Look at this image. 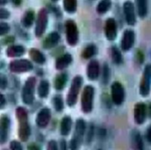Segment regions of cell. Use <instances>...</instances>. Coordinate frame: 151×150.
I'll list each match as a JSON object with an SVG mask.
<instances>
[{
  "label": "cell",
  "instance_id": "cell-1",
  "mask_svg": "<svg viewBox=\"0 0 151 150\" xmlns=\"http://www.w3.org/2000/svg\"><path fill=\"white\" fill-rule=\"evenodd\" d=\"M15 115L18 120V137L20 141L27 142L31 135V127L28 122V113L27 111L22 107L19 106L16 109Z\"/></svg>",
  "mask_w": 151,
  "mask_h": 150
},
{
  "label": "cell",
  "instance_id": "cell-2",
  "mask_svg": "<svg viewBox=\"0 0 151 150\" xmlns=\"http://www.w3.org/2000/svg\"><path fill=\"white\" fill-rule=\"evenodd\" d=\"M96 90L92 85H87L84 87L81 96V107L84 114H89L94 109Z\"/></svg>",
  "mask_w": 151,
  "mask_h": 150
},
{
  "label": "cell",
  "instance_id": "cell-3",
  "mask_svg": "<svg viewBox=\"0 0 151 150\" xmlns=\"http://www.w3.org/2000/svg\"><path fill=\"white\" fill-rule=\"evenodd\" d=\"M87 133V123L84 119L79 118L75 122L74 133L72 140L70 141V149L72 150H76L80 149L84 136Z\"/></svg>",
  "mask_w": 151,
  "mask_h": 150
},
{
  "label": "cell",
  "instance_id": "cell-4",
  "mask_svg": "<svg viewBox=\"0 0 151 150\" xmlns=\"http://www.w3.org/2000/svg\"><path fill=\"white\" fill-rule=\"evenodd\" d=\"M82 85H83V78L81 75H76L71 82V86L66 95L65 102L69 107H73L77 103Z\"/></svg>",
  "mask_w": 151,
  "mask_h": 150
},
{
  "label": "cell",
  "instance_id": "cell-5",
  "mask_svg": "<svg viewBox=\"0 0 151 150\" xmlns=\"http://www.w3.org/2000/svg\"><path fill=\"white\" fill-rule=\"evenodd\" d=\"M36 78L34 76L28 77L21 90V99L26 105H31L35 101V92L36 87Z\"/></svg>",
  "mask_w": 151,
  "mask_h": 150
},
{
  "label": "cell",
  "instance_id": "cell-6",
  "mask_svg": "<svg viewBox=\"0 0 151 150\" xmlns=\"http://www.w3.org/2000/svg\"><path fill=\"white\" fill-rule=\"evenodd\" d=\"M65 39L69 46H75L79 42V29L78 26L73 19H67L65 24Z\"/></svg>",
  "mask_w": 151,
  "mask_h": 150
},
{
  "label": "cell",
  "instance_id": "cell-7",
  "mask_svg": "<svg viewBox=\"0 0 151 150\" xmlns=\"http://www.w3.org/2000/svg\"><path fill=\"white\" fill-rule=\"evenodd\" d=\"M48 11L46 8H41L37 13L35 27V35L40 38L43 35L48 26Z\"/></svg>",
  "mask_w": 151,
  "mask_h": 150
},
{
  "label": "cell",
  "instance_id": "cell-8",
  "mask_svg": "<svg viewBox=\"0 0 151 150\" xmlns=\"http://www.w3.org/2000/svg\"><path fill=\"white\" fill-rule=\"evenodd\" d=\"M111 98L113 104L117 106L123 104L126 98V91L121 82L114 81L111 85Z\"/></svg>",
  "mask_w": 151,
  "mask_h": 150
},
{
  "label": "cell",
  "instance_id": "cell-9",
  "mask_svg": "<svg viewBox=\"0 0 151 150\" xmlns=\"http://www.w3.org/2000/svg\"><path fill=\"white\" fill-rule=\"evenodd\" d=\"M151 91V64L146 65L142 77L139 85V94L142 97H147Z\"/></svg>",
  "mask_w": 151,
  "mask_h": 150
},
{
  "label": "cell",
  "instance_id": "cell-10",
  "mask_svg": "<svg viewBox=\"0 0 151 150\" xmlns=\"http://www.w3.org/2000/svg\"><path fill=\"white\" fill-rule=\"evenodd\" d=\"M34 69V65L28 59H14L9 64V70L12 73H23L30 72Z\"/></svg>",
  "mask_w": 151,
  "mask_h": 150
},
{
  "label": "cell",
  "instance_id": "cell-11",
  "mask_svg": "<svg viewBox=\"0 0 151 150\" xmlns=\"http://www.w3.org/2000/svg\"><path fill=\"white\" fill-rule=\"evenodd\" d=\"M123 11H124V17L126 19V22L129 26H134L137 22L136 19V12L134 4L132 1L127 0L123 4Z\"/></svg>",
  "mask_w": 151,
  "mask_h": 150
},
{
  "label": "cell",
  "instance_id": "cell-12",
  "mask_svg": "<svg viewBox=\"0 0 151 150\" xmlns=\"http://www.w3.org/2000/svg\"><path fill=\"white\" fill-rule=\"evenodd\" d=\"M11 129V119L6 114H2L0 118V144L4 145L8 138Z\"/></svg>",
  "mask_w": 151,
  "mask_h": 150
},
{
  "label": "cell",
  "instance_id": "cell-13",
  "mask_svg": "<svg viewBox=\"0 0 151 150\" xmlns=\"http://www.w3.org/2000/svg\"><path fill=\"white\" fill-rule=\"evenodd\" d=\"M104 32L105 38L108 41L112 42L116 40L118 36V25L113 18H109L106 19L104 27Z\"/></svg>",
  "mask_w": 151,
  "mask_h": 150
},
{
  "label": "cell",
  "instance_id": "cell-14",
  "mask_svg": "<svg viewBox=\"0 0 151 150\" xmlns=\"http://www.w3.org/2000/svg\"><path fill=\"white\" fill-rule=\"evenodd\" d=\"M135 42V33L132 29H126L120 41V49L123 51H129Z\"/></svg>",
  "mask_w": 151,
  "mask_h": 150
},
{
  "label": "cell",
  "instance_id": "cell-15",
  "mask_svg": "<svg viewBox=\"0 0 151 150\" xmlns=\"http://www.w3.org/2000/svg\"><path fill=\"white\" fill-rule=\"evenodd\" d=\"M148 118L147 105L144 103H137L134 108V119L137 125H143Z\"/></svg>",
  "mask_w": 151,
  "mask_h": 150
},
{
  "label": "cell",
  "instance_id": "cell-16",
  "mask_svg": "<svg viewBox=\"0 0 151 150\" xmlns=\"http://www.w3.org/2000/svg\"><path fill=\"white\" fill-rule=\"evenodd\" d=\"M50 120H51V111L49 108L45 107L38 111L35 118V124L39 128L44 129L49 126Z\"/></svg>",
  "mask_w": 151,
  "mask_h": 150
},
{
  "label": "cell",
  "instance_id": "cell-17",
  "mask_svg": "<svg viewBox=\"0 0 151 150\" xmlns=\"http://www.w3.org/2000/svg\"><path fill=\"white\" fill-rule=\"evenodd\" d=\"M100 64L97 60H90L87 65V77L89 80H96L100 76Z\"/></svg>",
  "mask_w": 151,
  "mask_h": 150
},
{
  "label": "cell",
  "instance_id": "cell-18",
  "mask_svg": "<svg viewBox=\"0 0 151 150\" xmlns=\"http://www.w3.org/2000/svg\"><path fill=\"white\" fill-rule=\"evenodd\" d=\"M61 40V35L59 34V33L53 31L50 32L43 40L42 42V47L45 50H50L55 48L56 46H58V44L59 43Z\"/></svg>",
  "mask_w": 151,
  "mask_h": 150
},
{
  "label": "cell",
  "instance_id": "cell-19",
  "mask_svg": "<svg viewBox=\"0 0 151 150\" xmlns=\"http://www.w3.org/2000/svg\"><path fill=\"white\" fill-rule=\"evenodd\" d=\"M73 57L70 53H65L59 56L55 62V68L58 71H63L73 63Z\"/></svg>",
  "mask_w": 151,
  "mask_h": 150
},
{
  "label": "cell",
  "instance_id": "cell-20",
  "mask_svg": "<svg viewBox=\"0 0 151 150\" xmlns=\"http://www.w3.org/2000/svg\"><path fill=\"white\" fill-rule=\"evenodd\" d=\"M26 52V49L22 45H10L5 50V55L8 57H19Z\"/></svg>",
  "mask_w": 151,
  "mask_h": 150
},
{
  "label": "cell",
  "instance_id": "cell-21",
  "mask_svg": "<svg viewBox=\"0 0 151 150\" xmlns=\"http://www.w3.org/2000/svg\"><path fill=\"white\" fill-rule=\"evenodd\" d=\"M73 128V119L69 116H65L60 122V134L62 136H68Z\"/></svg>",
  "mask_w": 151,
  "mask_h": 150
},
{
  "label": "cell",
  "instance_id": "cell-22",
  "mask_svg": "<svg viewBox=\"0 0 151 150\" xmlns=\"http://www.w3.org/2000/svg\"><path fill=\"white\" fill-rule=\"evenodd\" d=\"M29 57L33 62H35L37 65H44L46 63V57L44 54L40 51L38 49L35 48H31L28 51Z\"/></svg>",
  "mask_w": 151,
  "mask_h": 150
},
{
  "label": "cell",
  "instance_id": "cell-23",
  "mask_svg": "<svg viewBox=\"0 0 151 150\" xmlns=\"http://www.w3.org/2000/svg\"><path fill=\"white\" fill-rule=\"evenodd\" d=\"M35 20V15L34 11L33 10H27L23 14L21 20H20V23H21V26L23 27L30 28L33 26Z\"/></svg>",
  "mask_w": 151,
  "mask_h": 150
},
{
  "label": "cell",
  "instance_id": "cell-24",
  "mask_svg": "<svg viewBox=\"0 0 151 150\" xmlns=\"http://www.w3.org/2000/svg\"><path fill=\"white\" fill-rule=\"evenodd\" d=\"M68 81V76L66 73H59L54 79V88L57 91H62Z\"/></svg>",
  "mask_w": 151,
  "mask_h": 150
},
{
  "label": "cell",
  "instance_id": "cell-25",
  "mask_svg": "<svg viewBox=\"0 0 151 150\" xmlns=\"http://www.w3.org/2000/svg\"><path fill=\"white\" fill-rule=\"evenodd\" d=\"M50 91V82L46 80H42L40 81L37 87V95L40 98L44 99L47 98Z\"/></svg>",
  "mask_w": 151,
  "mask_h": 150
},
{
  "label": "cell",
  "instance_id": "cell-26",
  "mask_svg": "<svg viewBox=\"0 0 151 150\" xmlns=\"http://www.w3.org/2000/svg\"><path fill=\"white\" fill-rule=\"evenodd\" d=\"M96 53H97L96 45H95L94 43H90L83 49L81 52V57L83 59H90L94 56H96Z\"/></svg>",
  "mask_w": 151,
  "mask_h": 150
},
{
  "label": "cell",
  "instance_id": "cell-27",
  "mask_svg": "<svg viewBox=\"0 0 151 150\" xmlns=\"http://www.w3.org/2000/svg\"><path fill=\"white\" fill-rule=\"evenodd\" d=\"M136 6H137V13L141 19H144L149 11L148 7V0H136Z\"/></svg>",
  "mask_w": 151,
  "mask_h": 150
},
{
  "label": "cell",
  "instance_id": "cell-28",
  "mask_svg": "<svg viewBox=\"0 0 151 150\" xmlns=\"http://www.w3.org/2000/svg\"><path fill=\"white\" fill-rule=\"evenodd\" d=\"M111 57L115 65H121L123 63V55L120 50L117 46H112L111 48Z\"/></svg>",
  "mask_w": 151,
  "mask_h": 150
},
{
  "label": "cell",
  "instance_id": "cell-29",
  "mask_svg": "<svg viewBox=\"0 0 151 150\" xmlns=\"http://www.w3.org/2000/svg\"><path fill=\"white\" fill-rule=\"evenodd\" d=\"M132 141H133L134 148H135L136 149H143L144 148L143 140L141 133L138 131H134L132 134Z\"/></svg>",
  "mask_w": 151,
  "mask_h": 150
},
{
  "label": "cell",
  "instance_id": "cell-30",
  "mask_svg": "<svg viewBox=\"0 0 151 150\" xmlns=\"http://www.w3.org/2000/svg\"><path fill=\"white\" fill-rule=\"evenodd\" d=\"M112 2L111 0H101L97 6H96V11L98 14H104L106 13L111 7Z\"/></svg>",
  "mask_w": 151,
  "mask_h": 150
},
{
  "label": "cell",
  "instance_id": "cell-31",
  "mask_svg": "<svg viewBox=\"0 0 151 150\" xmlns=\"http://www.w3.org/2000/svg\"><path fill=\"white\" fill-rule=\"evenodd\" d=\"M64 9L67 13L73 14L77 11V0H63Z\"/></svg>",
  "mask_w": 151,
  "mask_h": 150
},
{
  "label": "cell",
  "instance_id": "cell-32",
  "mask_svg": "<svg viewBox=\"0 0 151 150\" xmlns=\"http://www.w3.org/2000/svg\"><path fill=\"white\" fill-rule=\"evenodd\" d=\"M52 105L56 111L61 112L65 108V103L63 97L60 95H56L52 98Z\"/></svg>",
  "mask_w": 151,
  "mask_h": 150
},
{
  "label": "cell",
  "instance_id": "cell-33",
  "mask_svg": "<svg viewBox=\"0 0 151 150\" xmlns=\"http://www.w3.org/2000/svg\"><path fill=\"white\" fill-rule=\"evenodd\" d=\"M110 77H111V72H110L109 65L107 63H104V67H103V75H102L103 83L104 84H107L109 82Z\"/></svg>",
  "mask_w": 151,
  "mask_h": 150
},
{
  "label": "cell",
  "instance_id": "cell-34",
  "mask_svg": "<svg viewBox=\"0 0 151 150\" xmlns=\"http://www.w3.org/2000/svg\"><path fill=\"white\" fill-rule=\"evenodd\" d=\"M10 25L6 22L1 21L0 22V35L3 36L4 34H7L10 32Z\"/></svg>",
  "mask_w": 151,
  "mask_h": 150
},
{
  "label": "cell",
  "instance_id": "cell-35",
  "mask_svg": "<svg viewBox=\"0 0 151 150\" xmlns=\"http://www.w3.org/2000/svg\"><path fill=\"white\" fill-rule=\"evenodd\" d=\"M94 133H95V127L93 125H91L88 129L87 130V138H86V141L87 143H90L92 141H93V138H94Z\"/></svg>",
  "mask_w": 151,
  "mask_h": 150
},
{
  "label": "cell",
  "instance_id": "cell-36",
  "mask_svg": "<svg viewBox=\"0 0 151 150\" xmlns=\"http://www.w3.org/2000/svg\"><path fill=\"white\" fill-rule=\"evenodd\" d=\"M8 87V80L7 77L4 74H1L0 77V88L2 91L5 90Z\"/></svg>",
  "mask_w": 151,
  "mask_h": 150
},
{
  "label": "cell",
  "instance_id": "cell-37",
  "mask_svg": "<svg viewBox=\"0 0 151 150\" xmlns=\"http://www.w3.org/2000/svg\"><path fill=\"white\" fill-rule=\"evenodd\" d=\"M10 149L12 150H22L23 147L19 141H12L10 142Z\"/></svg>",
  "mask_w": 151,
  "mask_h": 150
},
{
  "label": "cell",
  "instance_id": "cell-38",
  "mask_svg": "<svg viewBox=\"0 0 151 150\" xmlns=\"http://www.w3.org/2000/svg\"><path fill=\"white\" fill-rule=\"evenodd\" d=\"M10 11H8V10H6V9H4V7H1V9H0V19H2V20H4V19H7L9 17H10Z\"/></svg>",
  "mask_w": 151,
  "mask_h": 150
},
{
  "label": "cell",
  "instance_id": "cell-39",
  "mask_svg": "<svg viewBox=\"0 0 151 150\" xmlns=\"http://www.w3.org/2000/svg\"><path fill=\"white\" fill-rule=\"evenodd\" d=\"M136 59H137L138 63L141 65L144 63L145 56H144V53L141 50H137V51H136Z\"/></svg>",
  "mask_w": 151,
  "mask_h": 150
},
{
  "label": "cell",
  "instance_id": "cell-40",
  "mask_svg": "<svg viewBox=\"0 0 151 150\" xmlns=\"http://www.w3.org/2000/svg\"><path fill=\"white\" fill-rule=\"evenodd\" d=\"M47 149L50 150H57L58 149V143H57L56 141L51 140V141H50L48 142V147H47Z\"/></svg>",
  "mask_w": 151,
  "mask_h": 150
},
{
  "label": "cell",
  "instance_id": "cell-41",
  "mask_svg": "<svg viewBox=\"0 0 151 150\" xmlns=\"http://www.w3.org/2000/svg\"><path fill=\"white\" fill-rule=\"evenodd\" d=\"M0 99H1V102H0V109L3 110L4 108L5 104H6V100H5V97H4V95L3 94L0 95Z\"/></svg>",
  "mask_w": 151,
  "mask_h": 150
},
{
  "label": "cell",
  "instance_id": "cell-42",
  "mask_svg": "<svg viewBox=\"0 0 151 150\" xmlns=\"http://www.w3.org/2000/svg\"><path fill=\"white\" fill-rule=\"evenodd\" d=\"M146 139H147V141L151 144V126H150L147 129V132H146Z\"/></svg>",
  "mask_w": 151,
  "mask_h": 150
},
{
  "label": "cell",
  "instance_id": "cell-43",
  "mask_svg": "<svg viewBox=\"0 0 151 150\" xmlns=\"http://www.w3.org/2000/svg\"><path fill=\"white\" fill-rule=\"evenodd\" d=\"M27 149L40 150L41 149V148H40L37 144H35V143H31V144H29V145L27 146Z\"/></svg>",
  "mask_w": 151,
  "mask_h": 150
},
{
  "label": "cell",
  "instance_id": "cell-44",
  "mask_svg": "<svg viewBox=\"0 0 151 150\" xmlns=\"http://www.w3.org/2000/svg\"><path fill=\"white\" fill-rule=\"evenodd\" d=\"M4 40V43H5V44H7V43H12L14 42V37L13 36H7Z\"/></svg>",
  "mask_w": 151,
  "mask_h": 150
},
{
  "label": "cell",
  "instance_id": "cell-45",
  "mask_svg": "<svg viewBox=\"0 0 151 150\" xmlns=\"http://www.w3.org/2000/svg\"><path fill=\"white\" fill-rule=\"evenodd\" d=\"M147 111H148V118L151 119V103L147 105Z\"/></svg>",
  "mask_w": 151,
  "mask_h": 150
},
{
  "label": "cell",
  "instance_id": "cell-46",
  "mask_svg": "<svg viewBox=\"0 0 151 150\" xmlns=\"http://www.w3.org/2000/svg\"><path fill=\"white\" fill-rule=\"evenodd\" d=\"M60 149H66V141H65V140H62L61 141H60Z\"/></svg>",
  "mask_w": 151,
  "mask_h": 150
},
{
  "label": "cell",
  "instance_id": "cell-47",
  "mask_svg": "<svg viewBox=\"0 0 151 150\" xmlns=\"http://www.w3.org/2000/svg\"><path fill=\"white\" fill-rule=\"evenodd\" d=\"M12 4H13L14 5L19 6V5L20 4V3H21V0H12Z\"/></svg>",
  "mask_w": 151,
  "mask_h": 150
},
{
  "label": "cell",
  "instance_id": "cell-48",
  "mask_svg": "<svg viewBox=\"0 0 151 150\" xmlns=\"http://www.w3.org/2000/svg\"><path fill=\"white\" fill-rule=\"evenodd\" d=\"M7 1H8V0H0V4H1V6H4V5L7 3Z\"/></svg>",
  "mask_w": 151,
  "mask_h": 150
},
{
  "label": "cell",
  "instance_id": "cell-49",
  "mask_svg": "<svg viewBox=\"0 0 151 150\" xmlns=\"http://www.w3.org/2000/svg\"><path fill=\"white\" fill-rule=\"evenodd\" d=\"M52 2H57V1H58V0H51Z\"/></svg>",
  "mask_w": 151,
  "mask_h": 150
}]
</instances>
